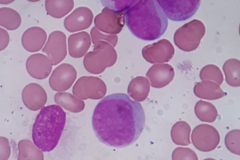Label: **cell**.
I'll return each mask as SVG.
<instances>
[{
  "mask_svg": "<svg viewBox=\"0 0 240 160\" xmlns=\"http://www.w3.org/2000/svg\"><path fill=\"white\" fill-rule=\"evenodd\" d=\"M145 115L140 103L126 94L115 93L106 96L96 106L92 127L98 140L109 147L121 148L134 143L141 135Z\"/></svg>",
  "mask_w": 240,
  "mask_h": 160,
  "instance_id": "cell-1",
  "label": "cell"
},
{
  "mask_svg": "<svg viewBox=\"0 0 240 160\" xmlns=\"http://www.w3.org/2000/svg\"><path fill=\"white\" fill-rule=\"evenodd\" d=\"M125 17L132 33L145 41L160 38L168 25L167 17L156 0H140L128 9Z\"/></svg>",
  "mask_w": 240,
  "mask_h": 160,
  "instance_id": "cell-2",
  "label": "cell"
},
{
  "mask_svg": "<svg viewBox=\"0 0 240 160\" xmlns=\"http://www.w3.org/2000/svg\"><path fill=\"white\" fill-rule=\"evenodd\" d=\"M66 121V113L60 106L52 104L44 106L32 126L33 142L43 152L52 151L59 142Z\"/></svg>",
  "mask_w": 240,
  "mask_h": 160,
  "instance_id": "cell-3",
  "label": "cell"
},
{
  "mask_svg": "<svg viewBox=\"0 0 240 160\" xmlns=\"http://www.w3.org/2000/svg\"><path fill=\"white\" fill-rule=\"evenodd\" d=\"M206 32L205 26L201 21L194 19L178 29L174 36L176 45L185 52L196 49Z\"/></svg>",
  "mask_w": 240,
  "mask_h": 160,
  "instance_id": "cell-4",
  "label": "cell"
},
{
  "mask_svg": "<svg viewBox=\"0 0 240 160\" xmlns=\"http://www.w3.org/2000/svg\"><path fill=\"white\" fill-rule=\"evenodd\" d=\"M169 19L176 21L185 20L197 11L201 0H156Z\"/></svg>",
  "mask_w": 240,
  "mask_h": 160,
  "instance_id": "cell-5",
  "label": "cell"
},
{
  "mask_svg": "<svg viewBox=\"0 0 240 160\" xmlns=\"http://www.w3.org/2000/svg\"><path fill=\"white\" fill-rule=\"evenodd\" d=\"M191 138L195 148L200 151L205 152L215 149L219 144L220 139L217 130L207 124H202L196 126L192 130Z\"/></svg>",
  "mask_w": 240,
  "mask_h": 160,
  "instance_id": "cell-6",
  "label": "cell"
},
{
  "mask_svg": "<svg viewBox=\"0 0 240 160\" xmlns=\"http://www.w3.org/2000/svg\"><path fill=\"white\" fill-rule=\"evenodd\" d=\"M174 48L172 43L166 39L147 45L142 50L144 59L151 63L168 62L173 58Z\"/></svg>",
  "mask_w": 240,
  "mask_h": 160,
  "instance_id": "cell-7",
  "label": "cell"
},
{
  "mask_svg": "<svg viewBox=\"0 0 240 160\" xmlns=\"http://www.w3.org/2000/svg\"><path fill=\"white\" fill-rule=\"evenodd\" d=\"M124 16L123 12H118L105 7L95 17L94 23L98 30L108 34H117L122 30Z\"/></svg>",
  "mask_w": 240,
  "mask_h": 160,
  "instance_id": "cell-8",
  "label": "cell"
},
{
  "mask_svg": "<svg viewBox=\"0 0 240 160\" xmlns=\"http://www.w3.org/2000/svg\"><path fill=\"white\" fill-rule=\"evenodd\" d=\"M51 59L53 65L61 62L67 54L66 36L63 32L56 30L49 35L45 44L42 49Z\"/></svg>",
  "mask_w": 240,
  "mask_h": 160,
  "instance_id": "cell-9",
  "label": "cell"
},
{
  "mask_svg": "<svg viewBox=\"0 0 240 160\" xmlns=\"http://www.w3.org/2000/svg\"><path fill=\"white\" fill-rule=\"evenodd\" d=\"M77 76V71L72 65L63 63L53 71L49 79V84L54 91L66 90L71 86Z\"/></svg>",
  "mask_w": 240,
  "mask_h": 160,
  "instance_id": "cell-10",
  "label": "cell"
},
{
  "mask_svg": "<svg viewBox=\"0 0 240 160\" xmlns=\"http://www.w3.org/2000/svg\"><path fill=\"white\" fill-rule=\"evenodd\" d=\"M53 64L50 58L41 53H36L30 55L27 59V71L32 78L42 80L47 78L51 73Z\"/></svg>",
  "mask_w": 240,
  "mask_h": 160,
  "instance_id": "cell-11",
  "label": "cell"
},
{
  "mask_svg": "<svg viewBox=\"0 0 240 160\" xmlns=\"http://www.w3.org/2000/svg\"><path fill=\"white\" fill-rule=\"evenodd\" d=\"M22 98L25 106L33 111L42 108L47 100V95L45 89L41 85L35 82L29 83L24 87Z\"/></svg>",
  "mask_w": 240,
  "mask_h": 160,
  "instance_id": "cell-12",
  "label": "cell"
},
{
  "mask_svg": "<svg viewBox=\"0 0 240 160\" xmlns=\"http://www.w3.org/2000/svg\"><path fill=\"white\" fill-rule=\"evenodd\" d=\"M93 15L88 8H76L65 18L64 25L68 32H73L88 28L92 23Z\"/></svg>",
  "mask_w": 240,
  "mask_h": 160,
  "instance_id": "cell-13",
  "label": "cell"
},
{
  "mask_svg": "<svg viewBox=\"0 0 240 160\" xmlns=\"http://www.w3.org/2000/svg\"><path fill=\"white\" fill-rule=\"evenodd\" d=\"M175 75L173 68L166 63L152 66L146 74L152 87L161 88L167 86L173 80Z\"/></svg>",
  "mask_w": 240,
  "mask_h": 160,
  "instance_id": "cell-14",
  "label": "cell"
},
{
  "mask_svg": "<svg viewBox=\"0 0 240 160\" xmlns=\"http://www.w3.org/2000/svg\"><path fill=\"white\" fill-rule=\"evenodd\" d=\"M47 38V33L43 29L38 26H33L24 32L21 38V43L27 51L36 52L42 48Z\"/></svg>",
  "mask_w": 240,
  "mask_h": 160,
  "instance_id": "cell-15",
  "label": "cell"
},
{
  "mask_svg": "<svg viewBox=\"0 0 240 160\" xmlns=\"http://www.w3.org/2000/svg\"><path fill=\"white\" fill-rule=\"evenodd\" d=\"M83 63L86 69L93 74L101 73L107 67H110L108 55L101 50H95L88 52L84 58Z\"/></svg>",
  "mask_w": 240,
  "mask_h": 160,
  "instance_id": "cell-16",
  "label": "cell"
},
{
  "mask_svg": "<svg viewBox=\"0 0 240 160\" xmlns=\"http://www.w3.org/2000/svg\"><path fill=\"white\" fill-rule=\"evenodd\" d=\"M91 41L89 34L85 31L71 35L68 39L69 55L74 58L84 56L89 48Z\"/></svg>",
  "mask_w": 240,
  "mask_h": 160,
  "instance_id": "cell-17",
  "label": "cell"
},
{
  "mask_svg": "<svg viewBox=\"0 0 240 160\" xmlns=\"http://www.w3.org/2000/svg\"><path fill=\"white\" fill-rule=\"evenodd\" d=\"M195 95L198 97L209 100L221 98L227 95L217 83L205 80L197 82L193 88Z\"/></svg>",
  "mask_w": 240,
  "mask_h": 160,
  "instance_id": "cell-18",
  "label": "cell"
},
{
  "mask_svg": "<svg viewBox=\"0 0 240 160\" xmlns=\"http://www.w3.org/2000/svg\"><path fill=\"white\" fill-rule=\"evenodd\" d=\"M106 90V86L103 81L100 78L92 76H84L79 78L73 87L74 93L84 92H104Z\"/></svg>",
  "mask_w": 240,
  "mask_h": 160,
  "instance_id": "cell-19",
  "label": "cell"
},
{
  "mask_svg": "<svg viewBox=\"0 0 240 160\" xmlns=\"http://www.w3.org/2000/svg\"><path fill=\"white\" fill-rule=\"evenodd\" d=\"M150 90V84L148 79L139 76L131 80L128 87V93L132 99L140 102L147 98Z\"/></svg>",
  "mask_w": 240,
  "mask_h": 160,
  "instance_id": "cell-20",
  "label": "cell"
},
{
  "mask_svg": "<svg viewBox=\"0 0 240 160\" xmlns=\"http://www.w3.org/2000/svg\"><path fill=\"white\" fill-rule=\"evenodd\" d=\"M74 6L73 0H45V7L52 17L61 18L68 14Z\"/></svg>",
  "mask_w": 240,
  "mask_h": 160,
  "instance_id": "cell-21",
  "label": "cell"
},
{
  "mask_svg": "<svg viewBox=\"0 0 240 160\" xmlns=\"http://www.w3.org/2000/svg\"><path fill=\"white\" fill-rule=\"evenodd\" d=\"M18 160H44L42 151L32 142L22 139L18 143Z\"/></svg>",
  "mask_w": 240,
  "mask_h": 160,
  "instance_id": "cell-22",
  "label": "cell"
},
{
  "mask_svg": "<svg viewBox=\"0 0 240 160\" xmlns=\"http://www.w3.org/2000/svg\"><path fill=\"white\" fill-rule=\"evenodd\" d=\"M191 128L184 121L177 122L172 126L171 136L173 142L176 144L187 146L191 144L190 136Z\"/></svg>",
  "mask_w": 240,
  "mask_h": 160,
  "instance_id": "cell-23",
  "label": "cell"
},
{
  "mask_svg": "<svg viewBox=\"0 0 240 160\" xmlns=\"http://www.w3.org/2000/svg\"><path fill=\"white\" fill-rule=\"evenodd\" d=\"M227 83L230 86H240V61L236 58H231L225 61L222 67Z\"/></svg>",
  "mask_w": 240,
  "mask_h": 160,
  "instance_id": "cell-24",
  "label": "cell"
},
{
  "mask_svg": "<svg viewBox=\"0 0 240 160\" xmlns=\"http://www.w3.org/2000/svg\"><path fill=\"white\" fill-rule=\"evenodd\" d=\"M21 18L19 13L9 7L0 8V25L9 30H14L20 26Z\"/></svg>",
  "mask_w": 240,
  "mask_h": 160,
  "instance_id": "cell-25",
  "label": "cell"
},
{
  "mask_svg": "<svg viewBox=\"0 0 240 160\" xmlns=\"http://www.w3.org/2000/svg\"><path fill=\"white\" fill-rule=\"evenodd\" d=\"M194 112L198 118L203 122H212L218 115L217 109L212 104L202 100L196 102Z\"/></svg>",
  "mask_w": 240,
  "mask_h": 160,
  "instance_id": "cell-26",
  "label": "cell"
},
{
  "mask_svg": "<svg viewBox=\"0 0 240 160\" xmlns=\"http://www.w3.org/2000/svg\"><path fill=\"white\" fill-rule=\"evenodd\" d=\"M199 76L202 80L214 81L220 85L224 80L223 75L220 69L212 64L207 65L203 67L200 72Z\"/></svg>",
  "mask_w": 240,
  "mask_h": 160,
  "instance_id": "cell-27",
  "label": "cell"
},
{
  "mask_svg": "<svg viewBox=\"0 0 240 160\" xmlns=\"http://www.w3.org/2000/svg\"><path fill=\"white\" fill-rule=\"evenodd\" d=\"M225 144L227 149L231 152L240 155V130L239 129L232 130L226 134Z\"/></svg>",
  "mask_w": 240,
  "mask_h": 160,
  "instance_id": "cell-28",
  "label": "cell"
},
{
  "mask_svg": "<svg viewBox=\"0 0 240 160\" xmlns=\"http://www.w3.org/2000/svg\"><path fill=\"white\" fill-rule=\"evenodd\" d=\"M102 4L118 12H124L140 0H99Z\"/></svg>",
  "mask_w": 240,
  "mask_h": 160,
  "instance_id": "cell-29",
  "label": "cell"
},
{
  "mask_svg": "<svg viewBox=\"0 0 240 160\" xmlns=\"http://www.w3.org/2000/svg\"><path fill=\"white\" fill-rule=\"evenodd\" d=\"M114 47L109 43L100 40L94 44L93 50H101L105 52L109 56L111 67L115 64L117 58V53Z\"/></svg>",
  "mask_w": 240,
  "mask_h": 160,
  "instance_id": "cell-30",
  "label": "cell"
},
{
  "mask_svg": "<svg viewBox=\"0 0 240 160\" xmlns=\"http://www.w3.org/2000/svg\"><path fill=\"white\" fill-rule=\"evenodd\" d=\"M92 43L94 44L98 41L102 40L107 42L114 47L116 46L118 41V37L115 35H107L100 32L95 27H93L90 31Z\"/></svg>",
  "mask_w": 240,
  "mask_h": 160,
  "instance_id": "cell-31",
  "label": "cell"
},
{
  "mask_svg": "<svg viewBox=\"0 0 240 160\" xmlns=\"http://www.w3.org/2000/svg\"><path fill=\"white\" fill-rule=\"evenodd\" d=\"M172 159L175 160H198V157L191 149L188 148L178 147L173 151Z\"/></svg>",
  "mask_w": 240,
  "mask_h": 160,
  "instance_id": "cell-32",
  "label": "cell"
},
{
  "mask_svg": "<svg viewBox=\"0 0 240 160\" xmlns=\"http://www.w3.org/2000/svg\"><path fill=\"white\" fill-rule=\"evenodd\" d=\"M11 154V148L8 139L5 137L0 138V160L8 159Z\"/></svg>",
  "mask_w": 240,
  "mask_h": 160,
  "instance_id": "cell-33",
  "label": "cell"
},
{
  "mask_svg": "<svg viewBox=\"0 0 240 160\" xmlns=\"http://www.w3.org/2000/svg\"><path fill=\"white\" fill-rule=\"evenodd\" d=\"M10 41V36L7 30L0 28V50L5 49L8 46Z\"/></svg>",
  "mask_w": 240,
  "mask_h": 160,
  "instance_id": "cell-34",
  "label": "cell"
},
{
  "mask_svg": "<svg viewBox=\"0 0 240 160\" xmlns=\"http://www.w3.org/2000/svg\"><path fill=\"white\" fill-rule=\"evenodd\" d=\"M15 0H0V3L1 4H8L11 3Z\"/></svg>",
  "mask_w": 240,
  "mask_h": 160,
  "instance_id": "cell-35",
  "label": "cell"
},
{
  "mask_svg": "<svg viewBox=\"0 0 240 160\" xmlns=\"http://www.w3.org/2000/svg\"><path fill=\"white\" fill-rule=\"evenodd\" d=\"M27 1L31 2H37L41 0H27Z\"/></svg>",
  "mask_w": 240,
  "mask_h": 160,
  "instance_id": "cell-36",
  "label": "cell"
}]
</instances>
